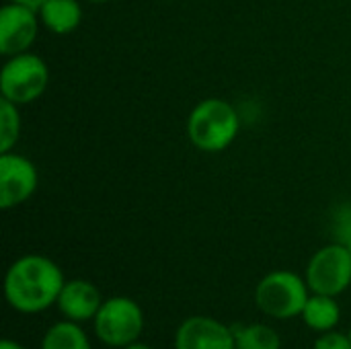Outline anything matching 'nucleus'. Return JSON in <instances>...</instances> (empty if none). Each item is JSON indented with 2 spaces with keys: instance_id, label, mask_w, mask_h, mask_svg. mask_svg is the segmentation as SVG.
I'll list each match as a JSON object with an SVG mask.
<instances>
[{
  "instance_id": "obj_1",
  "label": "nucleus",
  "mask_w": 351,
  "mask_h": 349,
  "mask_svg": "<svg viewBox=\"0 0 351 349\" xmlns=\"http://www.w3.org/2000/svg\"><path fill=\"white\" fill-rule=\"evenodd\" d=\"M66 278L45 255L19 257L4 276L6 302L21 315H37L58 302Z\"/></svg>"
},
{
  "instance_id": "obj_2",
  "label": "nucleus",
  "mask_w": 351,
  "mask_h": 349,
  "mask_svg": "<svg viewBox=\"0 0 351 349\" xmlns=\"http://www.w3.org/2000/svg\"><path fill=\"white\" fill-rule=\"evenodd\" d=\"M241 117L226 99L210 97L199 101L187 117V138L202 152H222L239 136Z\"/></svg>"
},
{
  "instance_id": "obj_3",
  "label": "nucleus",
  "mask_w": 351,
  "mask_h": 349,
  "mask_svg": "<svg viewBox=\"0 0 351 349\" xmlns=\"http://www.w3.org/2000/svg\"><path fill=\"white\" fill-rule=\"evenodd\" d=\"M308 298L311 288L306 280L288 269H278L263 276L255 288L257 309L271 319L300 317Z\"/></svg>"
},
{
  "instance_id": "obj_4",
  "label": "nucleus",
  "mask_w": 351,
  "mask_h": 349,
  "mask_svg": "<svg viewBox=\"0 0 351 349\" xmlns=\"http://www.w3.org/2000/svg\"><path fill=\"white\" fill-rule=\"evenodd\" d=\"M49 86V66L33 51L6 58L0 70L2 99L23 107L37 101Z\"/></svg>"
},
{
  "instance_id": "obj_5",
  "label": "nucleus",
  "mask_w": 351,
  "mask_h": 349,
  "mask_svg": "<svg viewBox=\"0 0 351 349\" xmlns=\"http://www.w3.org/2000/svg\"><path fill=\"white\" fill-rule=\"evenodd\" d=\"M95 323V335L109 348H128L138 341L144 331V313L140 304L125 296H115L103 302Z\"/></svg>"
},
{
  "instance_id": "obj_6",
  "label": "nucleus",
  "mask_w": 351,
  "mask_h": 349,
  "mask_svg": "<svg viewBox=\"0 0 351 349\" xmlns=\"http://www.w3.org/2000/svg\"><path fill=\"white\" fill-rule=\"evenodd\" d=\"M304 280L313 294L339 296L351 284V251L335 241L321 247L308 261Z\"/></svg>"
},
{
  "instance_id": "obj_7",
  "label": "nucleus",
  "mask_w": 351,
  "mask_h": 349,
  "mask_svg": "<svg viewBox=\"0 0 351 349\" xmlns=\"http://www.w3.org/2000/svg\"><path fill=\"white\" fill-rule=\"evenodd\" d=\"M39 173L31 158L10 150L0 152V208L10 210L33 197Z\"/></svg>"
},
{
  "instance_id": "obj_8",
  "label": "nucleus",
  "mask_w": 351,
  "mask_h": 349,
  "mask_svg": "<svg viewBox=\"0 0 351 349\" xmlns=\"http://www.w3.org/2000/svg\"><path fill=\"white\" fill-rule=\"evenodd\" d=\"M39 25L37 10L16 2L4 4L0 10V53L10 58L29 51L37 39Z\"/></svg>"
},
{
  "instance_id": "obj_9",
  "label": "nucleus",
  "mask_w": 351,
  "mask_h": 349,
  "mask_svg": "<svg viewBox=\"0 0 351 349\" xmlns=\"http://www.w3.org/2000/svg\"><path fill=\"white\" fill-rule=\"evenodd\" d=\"M175 349H237L234 331L218 319L195 315L179 325Z\"/></svg>"
},
{
  "instance_id": "obj_10",
  "label": "nucleus",
  "mask_w": 351,
  "mask_h": 349,
  "mask_svg": "<svg viewBox=\"0 0 351 349\" xmlns=\"http://www.w3.org/2000/svg\"><path fill=\"white\" fill-rule=\"evenodd\" d=\"M103 302L105 300L93 282L70 280L64 284L56 304L68 321L82 323V321H93L99 309L103 306Z\"/></svg>"
},
{
  "instance_id": "obj_11",
  "label": "nucleus",
  "mask_w": 351,
  "mask_h": 349,
  "mask_svg": "<svg viewBox=\"0 0 351 349\" xmlns=\"http://www.w3.org/2000/svg\"><path fill=\"white\" fill-rule=\"evenodd\" d=\"M37 12L41 25L53 35H68L82 23V6L78 0H47Z\"/></svg>"
},
{
  "instance_id": "obj_12",
  "label": "nucleus",
  "mask_w": 351,
  "mask_h": 349,
  "mask_svg": "<svg viewBox=\"0 0 351 349\" xmlns=\"http://www.w3.org/2000/svg\"><path fill=\"white\" fill-rule=\"evenodd\" d=\"M306 323L308 329L317 333H327L333 331L339 325L341 319V309L335 300V296H325V294H313L300 315Z\"/></svg>"
},
{
  "instance_id": "obj_13",
  "label": "nucleus",
  "mask_w": 351,
  "mask_h": 349,
  "mask_svg": "<svg viewBox=\"0 0 351 349\" xmlns=\"http://www.w3.org/2000/svg\"><path fill=\"white\" fill-rule=\"evenodd\" d=\"M41 349H93L84 329L74 321H64L51 325L43 339Z\"/></svg>"
},
{
  "instance_id": "obj_14",
  "label": "nucleus",
  "mask_w": 351,
  "mask_h": 349,
  "mask_svg": "<svg viewBox=\"0 0 351 349\" xmlns=\"http://www.w3.org/2000/svg\"><path fill=\"white\" fill-rule=\"evenodd\" d=\"M237 349H282L280 333L269 325H234Z\"/></svg>"
},
{
  "instance_id": "obj_15",
  "label": "nucleus",
  "mask_w": 351,
  "mask_h": 349,
  "mask_svg": "<svg viewBox=\"0 0 351 349\" xmlns=\"http://www.w3.org/2000/svg\"><path fill=\"white\" fill-rule=\"evenodd\" d=\"M21 138V111L19 105L0 101V152H10Z\"/></svg>"
},
{
  "instance_id": "obj_16",
  "label": "nucleus",
  "mask_w": 351,
  "mask_h": 349,
  "mask_svg": "<svg viewBox=\"0 0 351 349\" xmlns=\"http://www.w3.org/2000/svg\"><path fill=\"white\" fill-rule=\"evenodd\" d=\"M313 349H351L350 333L343 335V333H337L335 329L327 331V333H321V337L315 341Z\"/></svg>"
},
{
  "instance_id": "obj_17",
  "label": "nucleus",
  "mask_w": 351,
  "mask_h": 349,
  "mask_svg": "<svg viewBox=\"0 0 351 349\" xmlns=\"http://www.w3.org/2000/svg\"><path fill=\"white\" fill-rule=\"evenodd\" d=\"M335 232H337V241L343 243L351 232V206H343L341 212L335 218Z\"/></svg>"
},
{
  "instance_id": "obj_18",
  "label": "nucleus",
  "mask_w": 351,
  "mask_h": 349,
  "mask_svg": "<svg viewBox=\"0 0 351 349\" xmlns=\"http://www.w3.org/2000/svg\"><path fill=\"white\" fill-rule=\"evenodd\" d=\"M8 2H16V4L29 6V8H33V10H39L47 0H8Z\"/></svg>"
},
{
  "instance_id": "obj_19",
  "label": "nucleus",
  "mask_w": 351,
  "mask_h": 349,
  "mask_svg": "<svg viewBox=\"0 0 351 349\" xmlns=\"http://www.w3.org/2000/svg\"><path fill=\"white\" fill-rule=\"evenodd\" d=\"M0 349H25L21 344L12 341V339H2L0 341Z\"/></svg>"
},
{
  "instance_id": "obj_20",
  "label": "nucleus",
  "mask_w": 351,
  "mask_h": 349,
  "mask_svg": "<svg viewBox=\"0 0 351 349\" xmlns=\"http://www.w3.org/2000/svg\"><path fill=\"white\" fill-rule=\"evenodd\" d=\"M123 349H152V348H148L146 344H140V341H134V344H130L128 348H123Z\"/></svg>"
},
{
  "instance_id": "obj_21",
  "label": "nucleus",
  "mask_w": 351,
  "mask_h": 349,
  "mask_svg": "<svg viewBox=\"0 0 351 349\" xmlns=\"http://www.w3.org/2000/svg\"><path fill=\"white\" fill-rule=\"evenodd\" d=\"M343 245H348V249H350V251H351V232H350V237H348V239L343 241Z\"/></svg>"
},
{
  "instance_id": "obj_22",
  "label": "nucleus",
  "mask_w": 351,
  "mask_h": 349,
  "mask_svg": "<svg viewBox=\"0 0 351 349\" xmlns=\"http://www.w3.org/2000/svg\"><path fill=\"white\" fill-rule=\"evenodd\" d=\"M86 2H93V4H103V2H109V0H86Z\"/></svg>"
},
{
  "instance_id": "obj_23",
  "label": "nucleus",
  "mask_w": 351,
  "mask_h": 349,
  "mask_svg": "<svg viewBox=\"0 0 351 349\" xmlns=\"http://www.w3.org/2000/svg\"><path fill=\"white\" fill-rule=\"evenodd\" d=\"M350 337H351V329H350Z\"/></svg>"
}]
</instances>
